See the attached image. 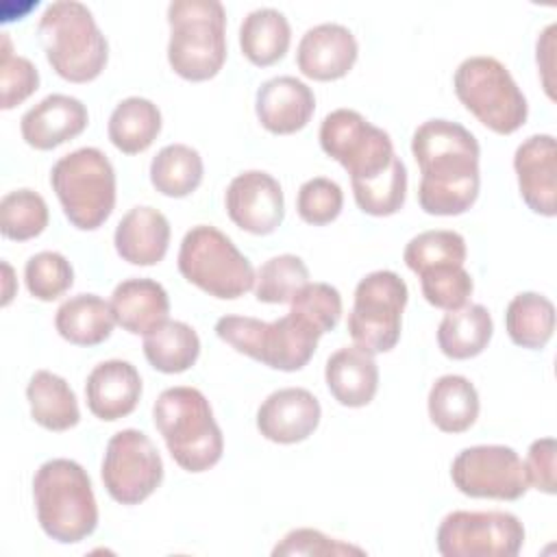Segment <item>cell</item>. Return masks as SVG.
I'll list each match as a JSON object with an SVG mask.
<instances>
[{
    "instance_id": "6da1fadb",
    "label": "cell",
    "mask_w": 557,
    "mask_h": 557,
    "mask_svg": "<svg viewBox=\"0 0 557 557\" xmlns=\"http://www.w3.org/2000/svg\"><path fill=\"white\" fill-rule=\"evenodd\" d=\"M420 168L418 202L429 215L466 213L479 198L481 148L466 126L444 117L422 122L411 137Z\"/></svg>"
},
{
    "instance_id": "7a4b0ae2",
    "label": "cell",
    "mask_w": 557,
    "mask_h": 557,
    "mask_svg": "<svg viewBox=\"0 0 557 557\" xmlns=\"http://www.w3.org/2000/svg\"><path fill=\"white\" fill-rule=\"evenodd\" d=\"M33 500L41 531L59 544L83 542L98 527L91 479L74 459L44 461L33 476Z\"/></svg>"
},
{
    "instance_id": "3957f363",
    "label": "cell",
    "mask_w": 557,
    "mask_h": 557,
    "mask_svg": "<svg viewBox=\"0 0 557 557\" xmlns=\"http://www.w3.org/2000/svg\"><path fill=\"white\" fill-rule=\"evenodd\" d=\"M152 420L183 470L205 472L222 459L224 435L200 389L189 385L163 389L152 405Z\"/></svg>"
},
{
    "instance_id": "277c9868",
    "label": "cell",
    "mask_w": 557,
    "mask_h": 557,
    "mask_svg": "<svg viewBox=\"0 0 557 557\" xmlns=\"http://www.w3.org/2000/svg\"><path fill=\"white\" fill-rule=\"evenodd\" d=\"M37 37L52 70L70 83H89L107 65V37L83 2L57 0L48 4L37 22Z\"/></svg>"
},
{
    "instance_id": "5b68a950",
    "label": "cell",
    "mask_w": 557,
    "mask_h": 557,
    "mask_svg": "<svg viewBox=\"0 0 557 557\" xmlns=\"http://www.w3.org/2000/svg\"><path fill=\"white\" fill-rule=\"evenodd\" d=\"M168 63L185 81H209L226 61V11L218 0L168 4Z\"/></svg>"
},
{
    "instance_id": "8992f818",
    "label": "cell",
    "mask_w": 557,
    "mask_h": 557,
    "mask_svg": "<svg viewBox=\"0 0 557 557\" xmlns=\"http://www.w3.org/2000/svg\"><path fill=\"white\" fill-rule=\"evenodd\" d=\"M215 335L237 352L283 372L305 368L322 337L313 324L292 311L274 322L250 315H222L215 322Z\"/></svg>"
},
{
    "instance_id": "52a82bcc",
    "label": "cell",
    "mask_w": 557,
    "mask_h": 557,
    "mask_svg": "<svg viewBox=\"0 0 557 557\" xmlns=\"http://www.w3.org/2000/svg\"><path fill=\"white\" fill-rule=\"evenodd\" d=\"M50 185L72 226L100 228L115 207V170L94 146L63 154L50 170Z\"/></svg>"
},
{
    "instance_id": "ba28073f",
    "label": "cell",
    "mask_w": 557,
    "mask_h": 557,
    "mask_svg": "<svg viewBox=\"0 0 557 557\" xmlns=\"http://www.w3.org/2000/svg\"><path fill=\"white\" fill-rule=\"evenodd\" d=\"M176 263L187 283L220 300H235L255 287L248 257L211 224H196L185 233Z\"/></svg>"
},
{
    "instance_id": "9c48e42d",
    "label": "cell",
    "mask_w": 557,
    "mask_h": 557,
    "mask_svg": "<svg viewBox=\"0 0 557 557\" xmlns=\"http://www.w3.org/2000/svg\"><path fill=\"white\" fill-rule=\"evenodd\" d=\"M453 87L459 102L498 135H511L527 122V98L511 72L494 57L463 59L455 70Z\"/></svg>"
},
{
    "instance_id": "30bf717a",
    "label": "cell",
    "mask_w": 557,
    "mask_h": 557,
    "mask_svg": "<svg viewBox=\"0 0 557 557\" xmlns=\"http://www.w3.org/2000/svg\"><path fill=\"white\" fill-rule=\"evenodd\" d=\"M409 300L407 283L392 270H374L355 287L348 333L355 346L370 355L389 352L400 339L403 311Z\"/></svg>"
},
{
    "instance_id": "8fae6325",
    "label": "cell",
    "mask_w": 557,
    "mask_h": 557,
    "mask_svg": "<svg viewBox=\"0 0 557 557\" xmlns=\"http://www.w3.org/2000/svg\"><path fill=\"white\" fill-rule=\"evenodd\" d=\"M320 146L348 174L350 185L374 181L398 159L387 131L355 109H335L320 124Z\"/></svg>"
},
{
    "instance_id": "7c38bea8",
    "label": "cell",
    "mask_w": 557,
    "mask_h": 557,
    "mask_svg": "<svg viewBox=\"0 0 557 557\" xmlns=\"http://www.w3.org/2000/svg\"><path fill=\"white\" fill-rule=\"evenodd\" d=\"M524 524L509 511L457 509L442 518L435 546L444 557H516Z\"/></svg>"
},
{
    "instance_id": "4fadbf2b",
    "label": "cell",
    "mask_w": 557,
    "mask_h": 557,
    "mask_svg": "<svg viewBox=\"0 0 557 557\" xmlns=\"http://www.w3.org/2000/svg\"><path fill=\"white\" fill-rule=\"evenodd\" d=\"M100 476L115 503L139 505L161 485L163 461L144 431L122 429L107 442Z\"/></svg>"
},
{
    "instance_id": "5bb4252c",
    "label": "cell",
    "mask_w": 557,
    "mask_h": 557,
    "mask_svg": "<svg viewBox=\"0 0 557 557\" xmlns=\"http://www.w3.org/2000/svg\"><path fill=\"white\" fill-rule=\"evenodd\" d=\"M450 479L461 494L472 498L518 500L529 490L520 455L503 444L459 450L450 463Z\"/></svg>"
},
{
    "instance_id": "9a60e30c",
    "label": "cell",
    "mask_w": 557,
    "mask_h": 557,
    "mask_svg": "<svg viewBox=\"0 0 557 557\" xmlns=\"http://www.w3.org/2000/svg\"><path fill=\"white\" fill-rule=\"evenodd\" d=\"M224 207L231 222L252 235L274 233L285 218L281 183L263 170L237 174L226 187Z\"/></svg>"
},
{
    "instance_id": "2e32d148",
    "label": "cell",
    "mask_w": 557,
    "mask_h": 557,
    "mask_svg": "<svg viewBox=\"0 0 557 557\" xmlns=\"http://www.w3.org/2000/svg\"><path fill=\"white\" fill-rule=\"evenodd\" d=\"M513 170L524 205L540 215L557 213V141L548 133L527 137L513 154Z\"/></svg>"
},
{
    "instance_id": "e0dca14e",
    "label": "cell",
    "mask_w": 557,
    "mask_h": 557,
    "mask_svg": "<svg viewBox=\"0 0 557 557\" xmlns=\"http://www.w3.org/2000/svg\"><path fill=\"white\" fill-rule=\"evenodd\" d=\"M320 416L322 407L309 389L283 387L259 405L257 429L274 444H296L318 429Z\"/></svg>"
},
{
    "instance_id": "ac0fdd59",
    "label": "cell",
    "mask_w": 557,
    "mask_h": 557,
    "mask_svg": "<svg viewBox=\"0 0 557 557\" xmlns=\"http://www.w3.org/2000/svg\"><path fill=\"white\" fill-rule=\"evenodd\" d=\"M359 54V44L350 28L335 22L311 26L298 41V70L313 81H337L346 76Z\"/></svg>"
},
{
    "instance_id": "d6986e66",
    "label": "cell",
    "mask_w": 557,
    "mask_h": 557,
    "mask_svg": "<svg viewBox=\"0 0 557 557\" xmlns=\"http://www.w3.org/2000/svg\"><path fill=\"white\" fill-rule=\"evenodd\" d=\"M315 111V96L296 76H274L259 85L255 113L261 126L274 135H292L305 128Z\"/></svg>"
},
{
    "instance_id": "ffe728a7",
    "label": "cell",
    "mask_w": 557,
    "mask_h": 557,
    "mask_svg": "<svg viewBox=\"0 0 557 557\" xmlns=\"http://www.w3.org/2000/svg\"><path fill=\"white\" fill-rule=\"evenodd\" d=\"M89 122L87 107L67 94H50L20 120L22 139L35 150H52L78 137Z\"/></svg>"
},
{
    "instance_id": "44dd1931",
    "label": "cell",
    "mask_w": 557,
    "mask_h": 557,
    "mask_svg": "<svg viewBox=\"0 0 557 557\" xmlns=\"http://www.w3.org/2000/svg\"><path fill=\"white\" fill-rule=\"evenodd\" d=\"M85 398L96 418L115 422L135 411L141 398V376L131 361H100L87 374Z\"/></svg>"
},
{
    "instance_id": "7402d4cb",
    "label": "cell",
    "mask_w": 557,
    "mask_h": 557,
    "mask_svg": "<svg viewBox=\"0 0 557 557\" xmlns=\"http://www.w3.org/2000/svg\"><path fill=\"white\" fill-rule=\"evenodd\" d=\"M168 218L148 205L128 209L115 226V252L133 265H157L170 246Z\"/></svg>"
},
{
    "instance_id": "603a6c76",
    "label": "cell",
    "mask_w": 557,
    "mask_h": 557,
    "mask_svg": "<svg viewBox=\"0 0 557 557\" xmlns=\"http://www.w3.org/2000/svg\"><path fill=\"white\" fill-rule=\"evenodd\" d=\"M324 381L339 405L366 407L379 389V366L368 350L342 346L326 359Z\"/></svg>"
},
{
    "instance_id": "cb8c5ba5",
    "label": "cell",
    "mask_w": 557,
    "mask_h": 557,
    "mask_svg": "<svg viewBox=\"0 0 557 557\" xmlns=\"http://www.w3.org/2000/svg\"><path fill=\"white\" fill-rule=\"evenodd\" d=\"M109 302L115 322L133 335L154 331L170 313L168 292L154 278H126L117 283Z\"/></svg>"
},
{
    "instance_id": "d4e9b609",
    "label": "cell",
    "mask_w": 557,
    "mask_h": 557,
    "mask_svg": "<svg viewBox=\"0 0 557 557\" xmlns=\"http://www.w3.org/2000/svg\"><path fill=\"white\" fill-rule=\"evenodd\" d=\"M115 315L111 302L98 294H76L63 300L54 315L57 333L74 346H98L109 339Z\"/></svg>"
},
{
    "instance_id": "484cf974",
    "label": "cell",
    "mask_w": 557,
    "mask_h": 557,
    "mask_svg": "<svg viewBox=\"0 0 557 557\" xmlns=\"http://www.w3.org/2000/svg\"><path fill=\"white\" fill-rule=\"evenodd\" d=\"M26 400L33 420L48 431H67L78 424L81 409L70 383L50 372L37 370L26 385Z\"/></svg>"
},
{
    "instance_id": "4316f807",
    "label": "cell",
    "mask_w": 557,
    "mask_h": 557,
    "mask_svg": "<svg viewBox=\"0 0 557 557\" xmlns=\"http://www.w3.org/2000/svg\"><path fill=\"white\" fill-rule=\"evenodd\" d=\"M431 422L444 433H463L479 418V392L461 374L435 379L426 398Z\"/></svg>"
},
{
    "instance_id": "83f0119b",
    "label": "cell",
    "mask_w": 557,
    "mask_h": 557,
    "mask_svg": "<svg viewBox=\"0 0 557 557\" xmlns=\"http://www.w3.org/2000/svg\"><path fill=\"white\" fill-rule=\"evenodd\" d=\"M107 133L120 152L139 154L148 150L161 133V111L148 98L128 96L111 111Z\"/></svg>"
},
{
    "instance_id": "f1b7e54d",
    "label": "cell",
    "mask_w": 557,
    "mask_h": 557,
    "mask_svg": "<svg viewBox=\"0 0 557 557\" xmlns=\"http://www.w3.org/2000/svg\"><path fill=\"white\" fill-rule=\"evenodd\" d=\"M494 333V322L483 305H463L446 311L437 326V346L448 359H472L481 355Z\"/></svg>"
},
{
    "instance_id": "f546056e",
    "label": "cell",
    "mask_w": 557,
    "mask_h": 557,
    "mask_svg": "<svg viewBox=\"0 0 557 557\" xmlns=\"http://www.w3.org/2000/svg\"><path fill=\"white\" fill-rule=\"evenodd\" d=\"M292 28L287 17L272 7L250 11L239 26V48L244 57L259 67L281 61L289 48Z\"/></svg>"
},
{
    "instance_id": "4dcf8cb0",
    "label": "cell",
    "mask_w": 557,
    "mask_h": 557,
    "mask_svg": "<svg viewBox=\"0 0 557 557\" xmlns=\"http://www.w3.org/2000/svg\"><path fill=\"white\" fill-rule=\"evenodd\" d=\"M509 339L529 350L544 348L555 331V305L537 292L516 294L505 309Z\"/></svg>"
},
{
    "instance_id": "1f68e13d",
    "label": "cell",
    "mask_w": 557,
    "mask_h": 557,
    "mask_svg": "<svg viewBox=\"0 0 557 557\" xmlns=\"http://www.w3.org/2000/svg\"><path fill=\"white\" fill-rule=\"evenodd\" d=\"M144 355L154 370L178 374L196 363L200 355V337L187 322L165 320L144 335Z\"/></svg>"
},
{
    "instance_id": "d6a6232c",
    "label": "cell",
    "mask_w": 557,
    "mask_h": 557,
    "mask_svg": "<svg viewBox=\"0 0 557 557\" xmlns=\"http://www.w3.org/2000/svg\"><path fill=\"white\" fill-rule=\"evenodd\" d=\"M205 165L196 148L187 144H168L150 161L152 187L170 198H185L202 183Z\"/></svg>"
},
{
    "instance_id": "836d02e7",
    "label": "cell",
    "mask_w": 557,
    "mask_h": 557,
    "mask_svg": "<svg viewBox=\"0 0 557 557\" xmlns=\"http://www.w3.org/2000/svg\"><path fill=\"white\" fill-rule=\"evenodd\" d=\"M48 220V205L35 189H13L0 200V231L7 239H33L46 231Z\"/></svg>"
},
{
    "instance_id": "e575fe53",
    "label": "cell",
    "mask_w": 557,
    "mask_h": 557,
    "mask_svg": "<svg viewBox=\"0 0 557 557\" xmlns=\"http://www.w3.org/2000/svg\"><path fill=\"white\" fill-rule=\"evenodd\" d=\"M309 283V268L298 255H276L255 272V298L268 305L289 302Z\"/></svg>"
},
{
    "instance_id": "d590c367",
    "label": "cell",
    "mask_w": 557,
    "mask_h": 557,
    "mask_svg": "<svg viewBox=\"0 0 557 557\" xmlns=\"http://www.w3.org/2000/svg\"><path fill=\"white\" fill-rule=\"evenodd\" d=\"M466 257H468V248H466L463 235L448 228L422 231L416 237H411L403 250V261L416 274L440 263L463 265Z\"/></svg>"
},
{
    "instance_id": "8d00e7d4",
    "label": "cell",
    "mask_w": 557,
    "mask_h": 557,
    "mask_svg": "<svg viewBox=\"0 0 557 557\" xmlns=\"http://www.w3.org/2000/svg\"><path fill=\"white\" fill-rule=\"evenodd\" d=\"M352 196L357 207L374 218H385L400 211L407 196V168L400 157L374 181L352 185Z\"/></svg>"
},
{
    "instance_id": "74e56055",
    "label": "cell",
    "mask_w": 557,
    "mask_h": 557,
    "mask_svg": "<svg viewBox=\"0 0 557 557\" xmlns=\"http://www.w3.org/2000/svg\"><path fill=\"white\" fill-rule=\"evenodd\" d=\"M418 276L424 300L444 311H455L468 305L474 289L470 272L459 263H440L422 270Z\"/></svg>"
},
{
    "instance_id": "f35d334b",
    "label": "cell",
    "mask_w": 557,
    "mask_h": 557,
    "mask_svg": "<svg viewBox=\"0 0 557 557\" xmlns=\"http://www.w3.org/2000/svg\"><path fill=\"white\" fill-rule=\"evenodd\" d=\"M24 281L30 296L50 302L63 296L74 283L72 263L57 250H41L24 265Z\"/></svg>"
},
{
    "instance_id": "ab89813d",
    "label": "cell",
    "mask_w": 557,
    "mask_h": 557,
    "mask_svg": "<svg viewBox=\"0 0 557 557\" xmlns=\"http://www.w3.org/2000/svg\"><path fill=\"white\" fill-rule=\"evenodd\" d=\"M0 107L4 111L22 104L39 87V72L30 59L13 52L9 33L0 37Z\"/></svg>"
},
{
    "instance_id": "60d3db41",
    "label": "cell",
    "mask_w": 557,
    "mask_h": 557,
    "mask_svg": "<svg viewBox=\"0 0 557 557\" xmlns=\"http://www.w3.org/2000/svg\"><path fill=\"white\" fill-rule=\"evenodd\" d=\"M289 311L305 318L322 335L333 331L342 318V294L331 283H307L289 300Z\"/></svg>"
},
{
    "instance_id": "b9f144b4",
    "label": "cell",
    "mask_w": 557,
    "mask_h": 557,
    "mask_svg": "<svg viewBox=\"0 0 557 557\" xmlns=\"http://www.w3.org/2000/svg\"><path fill=\"white\" fill-rule=\"evenodd\" d=\"M344 207L342 187L326 176H313L305 181L296 196V211L302 222L324 226L333 222Z\"/></svg>"
},
{
    "instance_id": "7bdbcfd3",
    "label": "cell",
    "mask_w": 557,
    "mask_h": 557,
    "mask_svg": "<svg viewBox=\"0 0 557 557\" xmlns=\"http://www.w3.org/2000/svg\"><path fill=\"white\" fill-rule=\"evenodd\" d=\"M274 557H283V555H307V557H342V555H366V550L361 546L335 540L318 529H309V527H300V529H292L274 548H272Z\"/></svg>"
},
{
    "instance_id": "ee69618b",
    "label": "cell",
    "mask_w": 557,
    "mask_h": 557,
    "mask_svg": "<svg viewBox=\"0 0 557 557\" xmlns=\"http://www.w3.org/2000/svg\"><path fill=\"white\" fill-rule=\"evenodd\" d=\"M555 440L540 437L529 446L527 459L522 461L527 483L544 494H555Z\"/></svg>"
},
{
    "instance_id": "f6af8a7d",
    "label": "cell",
    "mask_w": 557,
    "mask_h": 557,
    "mask_svg": "<svg viewBox=\"0 0 557 557\" xmlns=\"http://www.w3.org/2000/svg\"><path fill=\"white\" fill-rule=\"evenodd\" d=\"M2 270H4V278H7V287H4V298H2V305H9L11 298H13V289H11V283H13V270L9 263H2Z\"/></svg>"
}]
</instances>
